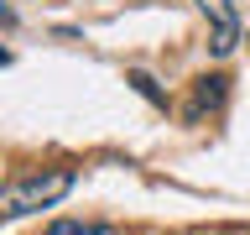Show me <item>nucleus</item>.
<instances>
[{"label":"nucleus","mask_w":250,"mask_h":235,"mask_svg":"<svg viewBox=\"0 0 250 235\" xmlns=\"http://www.w3.org/2000/svg\"><path fill=\"white\" fill-rule=\"evenodd\" d=\"M73 188V172L68 167H52V172H31V178H16L0 199V214L5 219H21V214H37V209H52Z\"/></svg>","instance_id":"nucleus-1"},{"label":"nucleus","mask_w":250,"mask_h":235,"mask_svg":"<svg viewBox=\"0 0 250 235\" xmlns=\"http://www.w3.org/2000/svg\"><path fill=\"white\" fill-rule=\"evenodd\" d=\"M198 11L208 16V47H214V58H229L234 47H240V11H234V0H198Z\"/></svg>","instance_id":"nucleus-2"},{"label":"nucleus","mask_w":250,"mask_h":235,"mask_svg":"<svg viewBox=\"0 0 250 235\" xmlns=\"http://www.w3.org/2000/svg\"><path fill=\"white\" fill-rule=\"evenodd\" d=\"M224 99V78H198V89H193V105H188V120H198L203 110H214Z\"/></svg>","instance_id":"nucleus-3"},{"label":"nucleus","mask_w":250,"mask_h":235,"mask_svg":"<svg viewBox=\"0 0 250 235\" xmlns=\"http://www.w3.org/2000/svg\"><path fill=\"white\" fill-rule=\"evenodd\" d=\"M47 235H120V230H109V225H89V219H62V225H52Z\"/></svg>","instance_id":"nucleus-4"},{"label":"nucleus","mask_w":250,"mask_h":235,"mask_svg":"<svg viewBox=\"0 0 250 235\" xmlns=\"http://www.w3.org/2000/svg\"><path fill=\"white\" fill-rule=\"evenodd\" d=\"M130 84H136V89L146 94V99H151V105H162V89H156V84H151L146 73H130Z\"/></svg>","instance_id":"nucleus-5"}]
</instances>
